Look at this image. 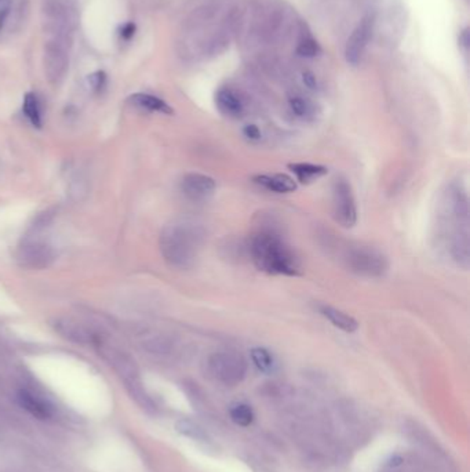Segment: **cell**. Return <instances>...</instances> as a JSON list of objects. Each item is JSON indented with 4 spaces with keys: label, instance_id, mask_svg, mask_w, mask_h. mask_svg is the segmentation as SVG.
I'll return each instance as SVG.
<instances>
[{
    "label": "cell",
    "instance_id": "cell-1",
    "mask_svg": "<svg viewBox=\"0 0 470 472\" xmlns=\"http://www.w3.org/2000/svg\"><path fill=\"white\" fill-rule=\"evenodd\" d=\"M251 257L255 267L269 275L296 276L301 264L296 254L273 231L258 232L251 240Z\"/></svg>",
    "mask_w": 470,
    "mask_h": 472
},
{
    "label": "cell",
    "instance_id": "cell-2",
    "mask_svg": "<svg viewBox=\"0 0 470 472\" xmlns=\"http://www.w3.org/2000/svg\"><path fill=\"white\" fill-rule=\"evenodd\" d=\"M203 231L189 223H174L161 234L163 258L174 268L188 269L195 265L203 246Z\"/></svg>",
    "mask_w": 470,
    "mask_h": 472
},
{
    "label": "cell",
    "instance_id": "cell-3",
    "mask_svg": "<svg viewBox=\"0 0 470 472\" xmlns=\"http://www.w3.org/2000/svg\"><path fill=\"white\" fill-rule=\"evenodd\" d=\"M79 25V12L76 5H68L53 0H43L42 27L49 38L71 41Z\"/></svg>",
    "mask_w": 470,
    "mask_h": 472
},
{
    "label": "cell",
    "instance_id": "cell-4",
    "mask_svg": "<svg viewBox=\"0 0 470 472\" xmlns=\"http://www.w3.org/2000/svg\"><path fill=\"white\" fill-rule=\"evenodd\" d=\"M207 368L213 379L231 387L242 383L247 373L246 359L233 351L213 354L207 361Z\"/></svg>",
    "mask_w": 470,
    "mask_h": 472
},
{
    "label": "cell",
    "instance_id": "cell-5",
    "mask_svg": "<svg viewBox=\"0 0 470 472\" xmlns=\"http://www.w3.org/2000/svg\"><path fill=\"white\" fill-rule=\"evenodd\" d=\"M72 47L71 41L49 38L43 50V69L47 82L58 86L67 76L69 69V52Z\"/></svg>",
    "mask_w": 470,
    "mask_h": 472
},
{
    "label": "cell",
    "instance_id": "cell-6",
    "mask_svg": "<svg viewBox=\"0 0 470 472\" xmlns=\"http://www.w3.org/2000/svg\"><path fill=\"white\" fill-rule=\"evenodd\" d=\"M345 260L352 272L364 278H381L389 268L386 257L371 247L351 249Z\"/></svg>",
    "mask_w": 470,
    "mask_h": 472
},
{
    "label": "cell",
    "instance_id": "cell-7",
    "mask_svg": "<svg viewBox=\"0 0 470 472\" xmlns=\"http://www.w3.org/2000/svg\"><path fill=\"white\" fill-rule=\"evenodd\" d=\"M333 213L336 221L345 228H352L357 221L355 195L345 179H337L333 186Z\"/></svg>",
    "mask_w": 470,
    "mask_h": 472
},
{
    "label": "cell",
    "instance_id": "cell-8",
    "mask_svg": "<svg viewBox=\"0 0 470 472\" xmlns=\"http://www.w3.org/2000/svg\"><path fill=\"white\" fill-rule=\"evenodd\" d=\"M17 260L21 267L28 269H45L54 260V251L50 246L40 242H27L20 246Z\"/></svg>",
    "mask_w": 470,
    "mask_h": 472
},
{
    "label": "cell",
    "instance_id": "cell-9",
    "mask_svg": "<svg viewBox=\"0 0 470 472\" xmlns=\"http://www.w3.org/2000/svg\"><path fill=\"white\" fill-rule=\"evenodd\" d=\"M181 188L187 198L199 202L213 196L217 188V183L210 176L200 173H189L183 179Z\"/></svg>",
    "mask_w": 470,
    "mask_h": 472
},
{
    "label": "cell",
    "instance_id": "cell-10",
    "mask_svg": "<svg viewBox=\"0 0 470 472\" xmlns=\"http://www.w3.org/2000/svg\"><path fill=\"white\" fill-rule=\"evenodd\" d=\"M371 28H373V21L370 19H364L362 24L353 31L345 47V57L349 64L356 65L360 61L362 54L367 46Z\"/></svg>",
    "mask_w": 470,
    "mask_h": 472
},
{
    "label": "cell",
    "instance_id": "cell-11",
    "mask_svg": "<svg viewBox=\"0 0 470 472\" xmlns=\"http://www.w3.org/2000/svg\"><path fill=\"white\" fill-rule=\"evenodd\" d=\"M254 183L276 194H290L296 190V181L292 177L283 173L259 175L254 177Z\"/></svg>",
    "mask_w": 470,
    "mask_h": 472
},
{
    "label": "cell",
    "instance_id": "cell-12",
    "mask_svg": "<svg viewBox=\"0 0 470 472\" xmlns=\"http://www.w3.org/2000/svg\"><path fill=\"white\" fill-rule=\"evenodd\" d=\"M53 328L56 332H58L62 337L69 339L76 343H90L91 341V333L89 329L73 321V319H67V318H58L53 322Z\"/></svg>",
    "mask_w": 470,
    "mask_h": 472
},
{
    "label": "cell",
    "instance_id": "cell-13",
    "mask_svg": "<svg viewBox=\"0 0 470 472\" xmlns=\"http://www.w3.org/2000/svg\"><path fill=\"white\" fill-rule=\"evenodd\" d=\"M288 169L291 173L295 176V181L309 186L312 183H315L325 177L329 173V169L322 165H315V164H290Z\"/></svg>",
    "mask_w": 470,
    "mask_h": 472
},
{
    "label": "cell",
    "instance_id": "cell-14",
    "mask_svg": "<svg viewBox=\"0 0 470 472\" xmlns=\"http://www.w3.org/2000/svg\"><path fill=\"white\" fill-rule=\"evenodd\" d=\"M319 311L326 319H329L336 328L345 333H355L359 329L357 321L341 309H337L330 305H320Z\"/></svg>",
    "mask_w": 470,
    "mask_h": 472
},
{
    "label": "cell",
    "instance_id": "cell-15",
    "mask_svg": "<svg viewBox=\"0 0 470 472\" xmlns=\"http://www.w3.org/2000/svg\"><path fill=\"white\" fill-rule=\"evenodd\" d=\"M128 101L143 111L148 112H158V113H163V115H173L174 109L162 98L152 95V94H146V93H137L132 94Z\"/></svg>",
    "mask_w": 470,
    "mask_h": 472
},
{
    "label": "cell",
    "instance_id": "cell-16",
    "mask_svg": "<svg viewBox=\"0 0 470 472\" xmlns=\"http://www.w3.org/2000/svg\"><path fill=\"white\" fill-rule=\"evenodd\" d=\"M23 112L34 127H38V128L42 127L43 124L42 105H40L39 97L35 93L30 91L25 94L24 101H23Z\"/></svg>",
    "mask_w": 470,
    "mask_h": 472
},
{
    "label": "cell",
    "instance_id": "cell-17",
    "mask_svg": "<svg viewBox=\"0 0 470 472\" xmlns=\"http://www.w3.org/2000/svg\"><path fill=\"white\" fill-rule=\"evenodd\" d=\"M217 105L220 109L229 115V116H237L243 111V102L242 100L231 90H221L217 94Z\"/></svg>",
    "mask_w": 470,
    "mask_h": 472
},
{
    "label": "cell",
    "instance_id": "cell-18",
    "mask_svg": "<svg viewBox=\"0 0 470 472\" xmlns=\"http://www.w3.org/2000/svg\"><path fill=\"white\" fill-rule=\"evenodd\" d=\"M251 361L255 365V368L262 373H272L276 368V361L273 355L262 347L251 350Z\"/></svg>",
    "mask_w": 470,
    "mask_h": 472
},
{
    "label": "cell",
    "instance_id": "cell-19",
    "mask_svg": "<svg viewBox=\"0 0 470 472\" xmlns=\"http://www.w3.org/2000/svg\"><path fill=\"white\" fill-rule=\"evenodd\" d=\"M20 399H21L23 405L28 410H31L34 414H36L39 417H49L50 416V407L47 406V403H45L36 395H32L27 391H23L20 395Z\"/></svg>",
    "mask_w": 470,
    "mask_h": 472
},
{
    "label": "cell",
    "instance_id": "cell-20",
    "mask_svg": "<svg viewBox=\"0 0 470 472\" xmlns=\"http://www.w3.org/2000/svg\"><path fill=\"white\" fill-rule=\"evenodd\" d=\"M229 414L232 421L240 427H247L254 421V412L246 403H237L232 406Z\"/></svg>",
    "mask_w": 470,
    "mask_h": 472
},
{
    "label": "cell",
    "instance_id": "cell-21",
    "mask_svg": "<svg viewBox=\"0 0 470 472\" xmlns=\"http://www.w3.org/2000/svg\"><path fill=\"white\" fill-rule=\"evenodd\" d=\"M178 429L185 434L187 436H191L192 439H196L199 442H206L207 440V434L204 432V429L202 427H199L198 424L188 421V420H183L178 425Z\"/></svg>",
    "mask_w": 470,
    "mask_h": 472
},
{
    "label": "cell",
    "instance_id": "cell-22",
    "mask_svg": "<svg viewBox=\"0 0 470 472\" xmlns=\"http://www.w3.org/2000/svg\"><path fill=\"white\" fill-rule=\"evenodd\" d=\"M12 14V12H10ZM28 14H30V5H28V0H23V2L16 8V10L12 14V30H20L23 27V24L28 20Z\"/></svg>",
    "mask_w": 470,
    "mask_h": 472
},
{
    "label": "cell",
    "instance_id": "cell-23",
    "mask_svg": "<svg viewBox=\"0 0 470 472\" xmlns=\"http://www.w3.org/2000/svg\"><path fill=\"white\" fill-rule=\"evenodd\" d=\"M87 86L93 93H101L106 86V74L104 71H97L87 76Z\"/></svg>",
    "mask_w": 470,
    "mask_h": 472
},
{
    "label": "cell",
    "instance_id": "cell-24",
    "mask_svg": "<svg viewBox=\"0 0 470 472\" xmlns=\"http://www.w3.org/2000/svg\"><path fill=\"white\" fill-rule=\"evenodd\" d=\"M290 106L292 109V112L298 116H306L309 113V105L305 100H302L301 97H292L290 98Z\"/></svg>",
    "mask_w": 470,
    "mask_h": 472
},
{
    "label": "cell",
    "instance_id": "cell-25",
    "mask_svg": "<svg viewBox=\"0 0 470 472\" xmlns=\"http://www.w3.org/2000/svg\"><path fill=\"white\" fill-rule=\"evenodd\" d=\"M298 53L303 57H313V56H316L318 52H319V47L315 42H312V41H305L302 42L299 46H298Z\"/></svg>",
    "mask_w": 470,
    "mask_h": 472
},
{
    "label": "cell",
    "instance_id": "cell-26",
    "mask_svg": "<svg viewBox=\"0 0 470 472\" xmlns=\"http://www.w3.org/2000/svg\"><path fill=\"white\" fill-rule=\"evenodd\" d=\"M12 12V0H0V32L6 25Z\"/></svg>",
    "mask_w": 470,
    "mask_h": 472
},
{
    "label": "cell",
    "instance_id": "cell-27",
    "mask_svg": "<svg viewBox=\"0 0 470 472\" xmlns=\"http://www.w3.org/2000/svg\"><path fill=\"white\" fill-rule=\"evenodd\" d=\"M135 31H137V27L134 23H126L120 28V38L123 41H131L135 35Z\"/></svg>",
    "mask_w": 470,
    "mask_h": 472
},
{
    "label": "cell",
    "instance_id": "cell-28",
    "mask_svg": "<svg viewBox=\"0 0 470 472\" xmlns=\"http://www.w3.org/2000/svg\"><path fill=\"white\" fill-rule=\"evenodd\" d=\"M243 134L250 139V141H258L261 139V130L255 124H247L243 128Z\"/></svg>",
    "mask_w": 470,
    "mask_h": 472
},
{
    "label": "cell",
    "instance_id": "cell-29",
    "mask_svg": "<svg viewBox=\"0 0 470 472\" xmlns=\"http://www.w3.org/2000/svg\"><path fill=\"white\" fill-rule=\"evenodd\" d=\"M303 83H305L309 89H316V87H318L316 76L313 75L312 72H305V74H303Z\"/></svg>",
    "mask_w": 470,
    "mask_h": 472
},
{
    "label": "cell",
    "instance_id": "cell-30",
    "mask_svg": "<svg viewBox=\"0 0 470 472\" xmlns=\"http://www.w3.org/2000/svg\"><path fill=\"white\" fill-rule=\"evenodd\" d=\"M53 2H61V3H68V5H76V0H53Z\"/></svg>",
    "mask_w": 470,
    "mask_h": 472
}]
</instances>
